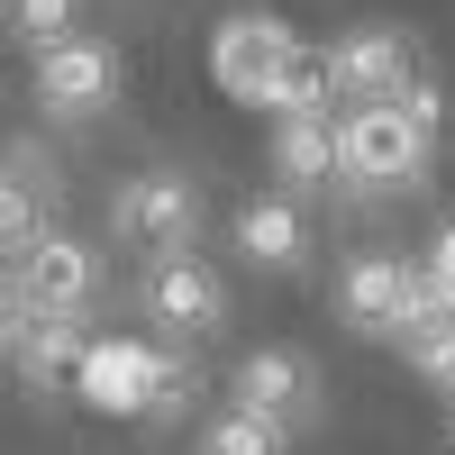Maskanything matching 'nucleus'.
<instances>
[{
    "instance_id": "5",
    "label": "nucleus",
    "mask_w": 455,
    "mask_h": 455,
    "mask_svg": "<svg viewBox=\"0 0 455 455\" xmlns=\"http://www.w3.org/2000/svg\"><path fill=\"white\" fill-rule=\"evenodd\" d=\"M119 100V46L109 36H64V46L36 55V109L46 119H100V109Z\"/></svg>"
},
{
    "instance_id": "11",
    "label": "nucleus",
    "mask_w": 455,
    "mask_h": 455,
    "mask_svg": "<svg viewBox=\"0 0 455 455\" xmlns=\"http://www.w3.org/2000/svg\"><path fill=\"white\" fill-rule=\"evenodd\" d=\"M10 355L28 383H73L92 355V328H83V310H10Z\"/></svg>"
},
{
    "instance_id": "9",
    "label": "nucleus",
    "mask_w": 455,
    "mask_h": 455,
    "mask_svg": "<svg viewBox=\"0 0 455 455\" xmlns=\"http://www.w3.org/2000/svg\"><path fill=\"white\" fill-rule=\"evenodd\" d=\"M328 73H337V92H355V109L419 92V55H410V36H401V28H364V36H337V46H328Z\"/></svg>"
},
{
    "instance_id": "17",
    "label": "nucleus",
    "mask_w": 455,
    "mask_h": 455,
    "mask_svg": "<svg viewBox=\"0 0 455 455\" xmlns=\"http://www.w3.org/2000/svg\"><path fill=\"white\" fill-rule=\"evenodd\" d=\"M410 364L428 373V383L455 401V328H437V337H419V347H410Z\"/></svg>"
},
{
    "instance_id": "1",
    "label": "nucleus",
    "mask_w": 455,
    "mask_h": 455,
    "mask_svg": "<svg viewBox=\"0 0 455 455\" xmlns=\"http://www.w3.org/2000/svg\"><path fill=\"white\" fill-rule=\"evenodd\" d=\"M437 92H401V100H373V109H347L337 119V182L355 201H392L410 182H428V156H437Z\"/></svg>"
},
{
    "instance_id": "13",
    "label": "nucleus",
    "mask_w": 455,
    "mask_h": 455,
    "mask_svg": "<svg viewBox=\"0 0 455 455\" xmlns=\"http://www.w3.org/2000/svg\"><path fill=\"white\" fill-rule=\"evenodd\" d=\"M274 182H283V201L337 182V119H283L274 128Z\"/></svg>"
},
{
    "instance_id": "4",
    "label": "nucleus",
    "mask_w": 455,
    "mask_h": 455,
    "mask_svg": "<svg viewBox=\"0 0 455 455\" xmlns=\"http://www.w3.org/2000/svg\"><path fill=\"white\" fill-rule=\"evenodd\" d=\"M291 55H300V36H291L274 10H237V19H219V36H210V83H219L228 100L264 109Z\"/></svg>"
},
{
    "instance_id": "14",
    "label": "nucleus",
    "mask_w": 455,
    "mask_h": 455,
    "mask_svg": "<svg viewBox=\"0 0 455 455\" xmlns=\"http://www.w3.org/2000/svg\"><path fill=\"white\" fill-rule=\"evenodd\" d=\"M274 119H337V73H328V55L319 46H300L291 64H283V83H274Z\"/></svg>"
},
{
    "instance_id": "18",
    "label": "nucleus",
    "mask_w": 455,
    "mask_h": 455,
    "mask_svg": "<svg viewBox=\"0 0 455 455\" xmlns=\"http://www.w3.org/2000/svg\"><path fill=\"white\" fill-rule=\"evenodd\" d=\"M428 283L455 300V228H437V246H428Z\"/></svg>"
},
{
    "instance_id": "6",
    "label": "nucleus",
    "mask_w": 455,
    "mask_h": 455,
    "mask_svg": "<svg viewBox=\"0 0 455 455\" xmlns=\"http://www.w3.org/2000/svg\"><path fill=\"white\" fill-rule=\"evenodd\" d=\"M100 291V264L83 237H64V228H46L19 264H10V310H83V300Z\"/></svg>"
},
{
    "instance_id": "10",
    "label": "nucleus",
    "mask_w": 455,
    "mask_h": 455,
    "mask_svg": "<svg viewBox=\"0 0 455 455\" xmlns=\"http://www.w3.org/2000/svg\"><path fill=\"white\" fill-rule=\"evenodd\" d=\"M228 401L264 410V419H283V428H310L319 419V373H310V355H291V347H255L237 364V383H228Z\"/></svg>"
},
{
    "instance_id": "7",
    "label": "nucleus",
    "mask_w": 455,
    "mask_h": 455,
    "mask_svg": "<svg viewBox=\"0 0 455 455\" xmlns=\"http://www.w3.org/2000/svg\"><path fill=\"white\" fill-rule=\"evenodd\" d=\"M192 219H201V201H192L182 173H137V182L109 192V228H119L128 246H146V255H182Z\"/></svg>"
},
{
    "instance_id": "12",
    "label": "nucleus",
    "mask_w": 455,
    "mask_h": 455,
    "mask_svg": "<svg viewBox=\"0 0 455 455\" xmlns=\"http://www.w3.org/2000/svg\"><path fill=\"white\" fill-rule=\"evenodd\" d=\"M237 255L264 264V274H300L310 264V228H300L291 201H246L237 210Z\"/></svg>"
},
{
    "instance_id": "2",
    "label": "nucleus",
    "mask_w": 455,
    "mask_h": 455,
    "mask_svg": "<svg viewBox=\"0 0 455 455\" xmlns=\"http://www.w3.org/2000/svg\"><path fill=\"white\" fill-rule=\"evenodd\" d=\"M73 392H83V410H100V419H173V410L192 401V364L146 347V337H92Z\"/></svg>"
},
{
    "instance_id": "3",
    "label": "nucleus",
    "mask_w": 455,
    "mask_h": 455,
    "mask_svg": "<svg viewBox=\"0 0 455 455\" xmlns=\"http://www.w3.org/2000/svg\"><path fill=\"white\" fill-rule=\"evenodd\" d=\"M428 310V264H401V255H355L347 283H337V319L355 337H392L410 347V328Z\"/></svg>"
},
{
    "instance_id": "15",
    "label": "nucleus",
    "mask_w": 455,
    "mask_h": 455,
    "mask_svg": "<svg viewBox=\"0 0 455 455\" xmlns=\"http://www.w3.org/2000/svg\"><path fill=\"white\" fill-rule=\"evenodd\" d=\"M201 455H291V428L264 419V410H237V401H228L219 419L201 428Z\"/></svg>"
},
{
    "instance_id": "8",
    "label": "nucleus",
    "mask_w": 455,
    "mask_h": 455,
    "mask_svg": "<svg viewBox=\"0 0 455 455\" xmlns=\"http://www.w3.org/2000/svg\"><path fill=\"white\" fill-rule=\"evenodd\" d=\"M146 310H156V328H173V337H219L228 328V283L192 246L156 255V264H146Z\"/></svg>"
},
{
    "instance_id": "16",
    "label": "nucleus",
    "mask_w": 455,
    "mask_h": 455,
    "mask_svg": "<svg viewBox=\"0 0 455 455\" xmlns=\"http://www.w3.org/2000/svg\"><path fill=\"white\" fill-rule=\"evenodd\" d=\"M10 36L28 55H46V46H64V36H83V28H73V0H10Z\"/></svg>"
}]
</instances>
